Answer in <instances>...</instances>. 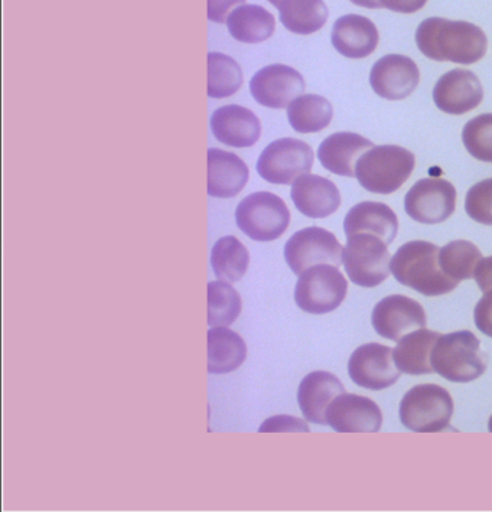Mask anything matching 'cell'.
<instances>
[{
  "label": "cell",
  "mask_w": 492,
  "mask_h": 512,
  "mask_svg": "<svg viewBox=\"0 0 492 512\" xmlns=\"http://www.w3.org/2000/svg\"><path fill=\"white\" fill-rule=\"evenodd\" d=\"M416 44L430 60L471 65L487 54L488 39L480 26L471 22L435 16L417 26Z\"/></svg>",
  "instance_id": "obj_1"
},
{
  "label": "cell",
  "mask_w": 492,
  "mask_h": 512,
  "mask_svg": "<svg viewBox=\"0 0 492 512\" xmlns=\"http://www.w3.org/2000/svg\"><path fill=\"white\" fill-rule=\"evenodd\" d=\"M441 247L429 241H410L396 251L390 270L400 285L423 296H442L458 288L459 282L443 272L439 263Z\"/></svg>",
  "instance_id": "obj_2"
},
{
  "label": "cell",
  "mask_w": 492,
  "mask_h": 512,
  "mask_svg": "<svg viewBox=\"0 0 492 512\" xmlns=\"http://www.w3.org/2000/svg\"><path fill=\"white\" fill-rule=\"evenodd\" d=\"M415 166V155L402 146H373L358 161L355 178L366 191L389 195L406 184Z\"/></svg>",
  "instance_id": "obj_3"
},
{
  "label": "cell",
  "mask_w": 492,
  "mask_h": 512,
  "mask_svg": "<svg viewBox=\"0 0 492 512\" xmlns=\"http://www.w3.org/2000/svg\"><path fill=\"white\" fill-rule=\"evenodd\" d=\"M435 373L452 383H469L487 370V357L481 351L480 339L472 332L459 331L441 335L432 351Z\"/></svg>",
  "instance_id": "obj_4"
},
{
  "label": "cell",
  "mask_w": 492,
  "mask_h": 512,
  "mask_svg": "<svg viewBox=\"0 0 492 512\" xmlns=\"http://www.w3.org/2000/svg\"><path fill=\"white\" fill-rule=\"evenodd\" d=\"M454 414L451 394L436 384L413 387L400 404V422L416 433H438L449 427Z\"/></svg>",
  "instance_id": "obj_5"
},
{
  "label": "cell",
  "mask_w": 492,
  "mask_h": 512,
  "mask_svg": "<svg viewBox=\"0 0 492 512\" xmlns=\"http://www.w3.org/2000/svg\"><path fill=\"white\" fill-rule=\"evenodd\" d=\"M237 227L259 243L278 240L291 224L285 201L272 192H254L237 205Z\"/></svg>",
  "instance_id": "obj_6"
},
{
  "label": "cell",
  "mask_w": 492,
  "mask_h": 512,
  "mask_svg": "<svg viewBox=\"0 0 492 512\" xmlns=\"http://www.w3.org/2000/svg\"><path fill=\"white\" fill-rule=\"evenodd\" d=\"M389 244L373 234H355L348 237L342 253L345 272L354 285L376 288L390 275Z\"/></svg>",
  "instance_id": "obj_7"
},
{
  "label": "cell",
  "mask_w": 492,
  "mask_h": 512,
  "mask_svg": "<svg viewBox=\"0 0 492 512\" xmlns=\"http://www.w3.org/2000/svg\"><path fill=\"white\" fill-rule=\"evenodd\" d=\"M348 292V283L338 267L319 264L299 276L295 302L301 311L325 315L340 308Z\"/></svg>",
  "instance_id": "obj_8"
},
{
  "label": "cell",
  "mask_w": 492,
  "mask_h": 512,
  "mask_svg": "<svg viewBox=\"0 0 492 512\" xmlns=\"http://www.w3.org/2000/svg\"><path fill=\"white\" fill-rule=\"evenodd\" d=\"M314 150L299 139L283 138L270 143L259 161L257 174L273 185H292L314 166Z\"/></svg>",
  "instance_id": "obj_9"
},
{
  "label": "cell",
  "mask_w": 492,
  "mask_h": 512,
  "mask_svg": "<svg viewBox=\"0 0 492 512\" xmlns=\"http://www.w3.org/2000/svg\"><path fill=\"white\" fill-rule=\"evenodd\" d=\"M340 241L325 228L308 227L289 238L285 246V260L295 275L319 264L340 267L342 263Z\"/></svg>",
  "instance_id": "obj_10"
},
{
  "label": "cell",
  "mask_w": 492,
  "mask_h": 512,
  "mask_svg": "<svg viewBox=\"0 0 492 512\" xmlns=\"http://www.w3.org/2000/svg\"><path fill=\"white\" fill-rule=\"evenodd\" d=\"M404 208L416 223L441 224L455 213L456 189L445 179H420L407 192Z\"/></svg>",
  "instance_id": "obj_11"
},
{
  "label": "cell",
  "mask_w": 492,
  "mask_h": 512,
  "mask_svg": "<svg viewBox=\"0 0 492 512\" xmlns=\"http://www.w3.org/2000/svg\"><path fill=\"white\" fill-rule=\"evenodd\" d=\"M305 87L301 73L283 64L267 65L250 81L254 100L269 109H288L293 100L305 93Z\"/></svg>",
  "instance_id": "obj_12"
},
{
  "label": "cell",
  "mask_w": 492,
  "mask_h": 512,
  "mask_svg": "<svg viewBox=\"0 0 492 512\" xmlns=\"http://www.w3.org/2000/svg\"><path fill=\"white\" fill-rule=\"evenodd\" d=\"M348 373L357 386L380 391L392 387L402 371L394 363V350L381 344L357 348L348 363Z\"/></svg>",
  "instance_id": "obj_13"
},
{
  "label": "cell",
  "mask_w": 492,
  "mask_h": 512,
  "mask_svg": "<svg viewBox=\"0 0 492 512\" xmlns=\"http://www.w3.org/2000/svg\"><path fill=\"white\" fill-rule=\"evenodd\" d=\"M371 322L380 337L400 341L404 335L425 328L428 318L425 309L416 300L393 295L377 303Z\"/></svg>",
  "instance_id": "obj_14"
},
{
  "label": "cell",
  "mask_w": 492,
  "mask_h": 512,
  "mask_svg": "<svg viewBox=\"0 0 492 512\" xmlns=\"http://www.w3.org/2000/svg\"><path fill=\"white\" fill-rule=\"evenodd\" d=\"M420 83L419 67L406 55L390 54L373 65L370 84L381 99L404 100L415 93Z\"/></svg>",
  "instance_id": "obj_15"
},
{
  "label": "cell",
  "mask_w": 492,
  "mask_h": 512,
  "mask_svg": "<svg viewBox=\"0 0 492 512\" xmlns=\"http://www.w3.org/2000/svg\"><path fill=\"white\" fill-rule=\"evenodd\" d=\"M484 100L480 78L469 70L443 74L433 88V101L441 112L462 116L477 109Z\"/></svg>",
  "instance_id": "obj_16"
},
{
  "label": "cell",
  "mask_w": 492,
  "mask_h": 512,
  "mask_svg": "<svg viewBox=\"0 0 492 512\" xmlns=\"http://www.w3.org/2000/svg\"><path fill=\"white\" fill-rule=\"evenodd\" d=\"M327 423L338 433H377L383 414L373 400L344 393L328 407Z\"/></svg>",
  "instance_id": "obj_17"
},
{
  "label": "cell",
  "mask_w": 492,
  "mask_h": 512,
  "mask_svg": "<svg viewBox=\"0 0 492 512\" xmlns=\"http://www.w3.org/2000/svg\"><path fill=\"white\" fill-rule=\"evenodd\" d=\"M210 125L214 138L231 148H252L262 135L259 117L237 104L215 110Z\"/></svg>",
  "instance_id": "obj_18"
},
{
  "label": "cell",
  "mask_w": 492,
  "mask_h": 512,
  "mask_svg": "<svg viewBox=\"0 0 492 512\" xmlns=\"http://www.w3.org/2000/svg\"><path fill=\"white\" fill-rule=\"evenodd\" d=\"M291 197L299 213L308 218H327L341 205L340 189L324 176L305 174L292 184Z\"/></svg>",
  "instance_id": "obj_19"
},
{
  "label": "cell",
  "mask_w": 492,
  "mask_h": 512,
  "mask_svg": "<svg viewBox=\"0 0 492 512\" xmlns=\"http://www.w3.org/2000/svg\"><path fill=\"white\" fill-rule=\"evenodd\" d=\"M331 41L335 50L345 58L361 60L379 47V29L366 16L351 13L337 19L332 28Z\"/></svg>",
  "instance_id": "obj_20"
},
{
  "label": "cell",
  "mask_w": 492,
  "mask_h": 512,
  "mask_svg": "<svg viewBox=\"0 0 492 512\" xmlns=\"http://www.w3.org/2000/svg\"><path fill=\"white\" fill-rule=\"evenodd\" d=\"M207 192L213 198H234L249 181V168L239 156L211 148L207 153Z\"/></svg>",
  "instance_id": "obj_21"
},
{
  "label": "cell",
  "mask_w": 492,
  "mask_h": 512,
  "mask_svg": "<svg viewBox=\"0 0 492 512\" xmlns=\"http://www.w3.org/2000/svg\"><path fill=\"white\" fill-rule=\"evenodd\" d=\"M373 146L371 140L357 133L338 132L321 143L318 159L331 174L354 178L358 161Z\"/></svg>",
  "instance_id": "obj_22"
},
{
  "label": "cell",
  "mask_w": 492,
  "mask_h": 512,
  "mask_svg": "<svg viewBox=\"0 0 492 512\" xmlns=\"http://www.w3.org/2000/svg\"><path fill=\"white\" fill-rule=\"evenodd\" d=\"M345 393V388L334 374L314 371L303 378L298 390V403L308 422L328 425L327 410L332 401Z\"/></svg>",
  "instance_id": "obj_23"
},
{
  "label": "cell",
  "mask_w": 492,
  "mask_h": 512,
  "mask_svg": "<svg viewBox=\"0 0 492 512\" xmlns=\"http://www.w3.org/2000/svg\"><path fill=\"white\" fill-rule=\"evenodd\" d=\"M347 238L355 234H373L386 244H392L399 231V218L383 202L364 201L351 208L344 220Z\"/></svg>",
  "instance_id": "obj_24"
},
{
  "label": "cell",
  "mask_w": 492,
  "mask_h": 512,
  "mask_svg": "<svg viewBox=\"0 0 492 512\" xmlns=\"http://www.w3.org/2000/svg\"><path fill=\"white\" fill-rule=\"evenodd\" d=\"M441 337L438 332L420 328L400 339L394 348V363L404 374L423 375L435 373L432 367V351Z\"/></svg>",
  "instance_id": "obj_25"
},
{
  "label": "cell",
  "mask_w": 492,
  "mask_h": 512,
  "mask_svg": "<svg viewBox=\"0 0 492 512\" xmlns=\"http://www.w3.org/2000/svg\"><path fill=\"white\" fill-rule=\"evenodd\" d=\"M207 370L210 374H228L246 361V342L226 326H218L207 334Z\"/></svg>",
  "instance_id": "obj_26"
},
{
  "label": "cell",
  "mask_w": 492,
  "mask_h": 512,
  "mask_svg": "<svg viewBox=\"0 0 492 512\" xmlns=\"http://www.w3.org/2000/svg\"><path fill=\"white\" fill-rule=\"evenodd\" d=\"M227 28L231 37L244 44H259L272 37L276 19L263 6L241 5L227 18Z\"/></svg>",
  "instance_id": "obj_27"
},
{
  "label": "cell",
  "mask_w": 492,
  "mask_h": 512,
  "mask_svg": "<svg viewBox=\"0 0 492 512\" xmlns=\"http://www.w3.org/2000/svg\"><path fill=\"white\" fill-rule=\"evenodd\" d=\"M278 9L280 22L292 34L312 35L327 24L324 0H282Z\"/></svg>",
  "instance_id": "obj_28"
},
{
  "label": "cell",
  "mask_w": 492,
  "mask_h": 512,
  "mask_svg": "<svg viewBox=\"0 0 492 512\" xmlns=\"http://www.w3.org/2000/svg\"><path fill=\"white\" fill-rule=\"evenodd\" d=\"M332 117V104L325 97L316 94H302L288 107L289 125L302 135L327 129L331 125Z\"/></svg>",
  "instance_id": "obj_29"
},
{
  "label": "cell",
  "mask_w": 492,
  "mask_h": 512,
  "mask_svg": "<svg viewBox=\"0 0 492 512\" xmlns=\"http://www.w3.org/2000/svg\"><path fill=\"white\" fill-rule=\"evenodd\" d=\"M250 254L239 238H220L211 250V267L218 280L237 283L249 269Z\"/></svg>",
  "instance_id": "obj_30"
},
{
  "label": "cell",
  "mask_w": 492,
  "mask_h": 512,
  "mask_svg": "<svg viewBox=\"0 0 492 512\" xmlns=\"http://www.w3.org/2000/svg\"><path fill=\"white\" fill-rule=\"evenodd\" d=\"M207 63V93L211 99H227L243 86V71L234 58L221 52H210Z\"/></svg>",
  "instance_id": "obj_31"
},
{
  "label": "cell",
  "mask_w": 492,
  "mask_h": 512,
  "mask_svg": "<svg viewBox=\"0 0 492 512\" xmlns=\"http://www.w3.org/2000/svg\"><path fill=\"white\" fill-rule=\"evenodd\" d=\"M481 259L480 249L467 240L452 241L442 247L439 253V263L443 272L456 282L472 279Z\"/></svg>",
  "instance_id": "obj_32"
},
{
  "label": "cell",
  "mask_w": 492,
  "mask_h": 512,
  "mask_svg": "<svg viewBox=\"0 0 492 512\" xmlns=\"http://www.w3.org/2000/svg\"><path fill=\"white\" fill-rule=\"evenodd\" d=\"M208 315L207 321L211 328L234 324L241 312L239 292L224 280L210 282L207 286Z\"/></svg>",
  "instance_id": "obj_33"
},
{
  "label": "cell",
  "mask_w": 492,
  "mask_h": 512,
  "mask_svg": "<svg viewBox=\"0 0 492 512\" xmlns=\"http://www.w3.org/2000/svg\"><path fill=\"white\" fill-rule=\"evenodd\" d=\"M462 142L472 158L492 163V113L469 120L462 130Z\"/></svg>",
  "instance_id": "obj_34"
},
{
  "label": "cell",
  "mask_w": 492,
  "mask_h": 512,
  "mask_svg": "<svg viewBox=\"0 0 492 512\" xmlns=\"http://www.w3.org/2000/svg\"><path fill=\"white\" fill-rule=\"evenodd\" d=\"M465 210L477 223L492 225V178L484 179L469 189Z\"/></svg>",
  "instance_id": "obj_35"
},
{
  "label": "cell",
  "mask_w": 492,
  "mask_h": 512,
  "mask_svg": "<svg viewBox=\"0 0 492 512\" xmlns=\"http://www.w3.org/2000/svg\"><path fill=\"white\" fill-rule=\"evenodd\" d=\"M260 432H309V427L302 420L291 416H275L260 426Z\"/></svg>",
  "instance_id": "obj_36"
},
{
  "label": "cell",
  "mask_w": 492,
  "mask_h": 512,
  "mask_svg": "<svg viewBox=\"0 0 492 512\" xmlns=\"http://www.w3.org/2000/svg\"><path fill=\"white\" fill-rule=\"evenodd\" d=\"M244 2L246 0H207L208 19L215 24H224L230 13L244 5Z\"/></svg>",
  "instance_id": "obj_37"
},
{
  "label": "cell",
  "mask_w": 492,
  "mask_h": 512,
  "mask_svg": "<svg viewBox=\"0 0 492 512\" xmlns=\"http://www.w3.org/2000/svg\"><path fill=\"white\" fill-rule=\"evenodd\" d=\"M475 324L482 334L492 338V290L477 303L474 312Z\"/></svg>",
  "instance_id": "obj_38"
},
{
  "label": "cell",
  "mask_w": 492,
  "mask_h": 512,
  "mask_svg": "<svg viewBox=\"0 0 492 512\" xmlns=\"http://www.w3.org/2000/svg\"><path fill=\"white\" fill-rule=\"evenodd\" d=\"M381 8L399 13L419 12L428 0H380Z\"/></svg>",
  "instance_id": "obj_39"
},
{
  "label": "cell",
  "mask_w": 492,
  "mask_h": 512,
  "mask_svg": "<svg viewBox=\"0 0 492 512\" xmlns=\"http://www.w3.org/2000/svg\"><path fill=\"white\" fill-rule=\"evenodd\" d=\"M475 280L477 285L480 286L482 292L487 293L492 290V256L487 259H481L478 263L477 270H475Z\"/></svg>",
  "instance_id": "obj_40"
},
{
  "label": "cell",
  "mask_w": 492,
  "mask_h": 512,
  "mask_svg": "<svg viewBox=\"0 0 492 512\" xmlns=\"http://www.w3.org/2000/svg\"><path fill=\"white\" fill-rule=\"evenodd\" d=\"M354 5L361 6V8L367 9H379L381 8L380 0H351Z\"/></svg>",
  "instance_id": "obj_41"
},
{
  "label": "cell",
  "mask_w": 492,
  "mask_h": 512,
  "mask_svg": "<svg viewBox=\"0 0 492 512\" xmlns=\"http://www.w3.org/2000/svg\"><path fill=\"white\" fill-rule=\"evenodd\" d=\"M280 2H282V0H269L270 5L275 6V8H278Z\"/></svg>",
  "instance_id": "obj_42"
},
{
  "label": "cell",
  "mask_w": 492,
  "mask_h": 512,
  "mask_svg": "<svg viewBox=\"0 0 492 512\" xmlns=\"http://www.w3.org/2000/svg\"><path fill=\"white\" fill-rule=\"evenodd\" d=\"M488 430H490V432L492 433V416L490 419V423H488Z\"/></svg>",
  "instance_id": "obj_43"
}]
</instances>
